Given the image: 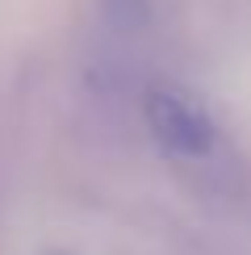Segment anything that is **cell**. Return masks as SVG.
Returning a JSON list of instances; mask_svg holds the SVG:
<instances>
[{
    "label": "cell",
    "instance_id": "cell-1",
    "mask_svg": "<svg viewBox=\"0 0 251 255\" xmlns=\"http://www.w3.org/2000/svg\"><path fill=\"white\" fill-rule=\"evenodd\" d=\"M142 118L151 138L176 159H205L218 142V126L205 105L180 88H151L142 101Z\"/></svg>",
    "mask_w": 251,
    "mask_h": 255
},
{
    "label": "cell",
    "instance_id": "cell-2",
    "mask_svg": "<svg viewBox=\"0 0 251 255\" xmlns=\"http://www.w3.org/2000/svg\"><path fill=\"white\" fill-rule=\"evenodd\" d=\"M101 17L109 21L113 29L122 34H138V29L151 25V13H155V0H97Z\"/></svg>",
    "mask_w": 251,
    "mask_h": 255
}]
</instances>
